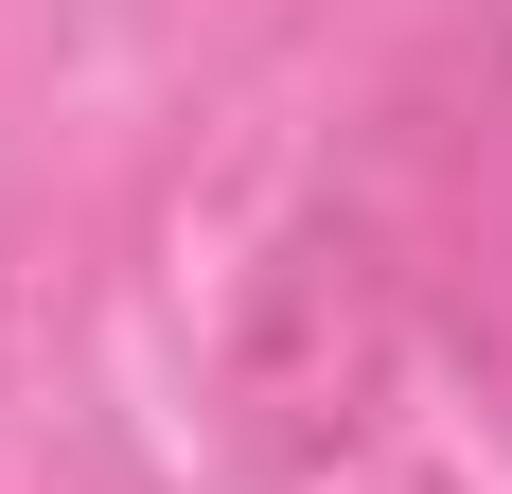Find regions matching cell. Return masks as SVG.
<instances>
[{"instance_id": "7a4b0ae2", "label": "cell", "mask_w": 512, "mask_h": 494, "mask_svg": "<svg viewBox=\"0 0 512 494\" xmlns=\"http://www.w3.org/2000/svg\"><path fill=\"white\" fill-rule=\"evenodd\" d=\"M442 336H460V371H477V406H495V442H512V195L460 230V265H442V300H424Z\"/></svg>"}, {"instance_id": "6da1fadb", "label": "cell", "mask_w": 512, "mask_h": 494, "mask_svg": "<svg viewBox=\"0 0 512 494\" xmlns=\"http://www.w3.org/2000/svg\"><path fill=\"white\" fill-rule=\"evenodd\" d=\"M407 336H424V230L371 195L354 159H336V177H301V195H283V230L248 247L230 371H212L230 459H248L265 494L336 477V459L389 424V389H407Z\"/></svg>"}]
</instances>
